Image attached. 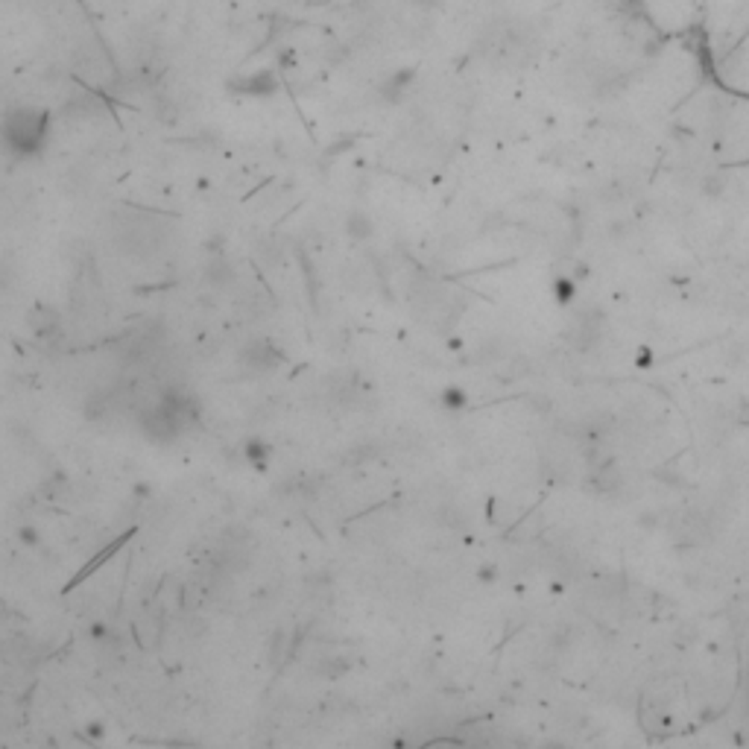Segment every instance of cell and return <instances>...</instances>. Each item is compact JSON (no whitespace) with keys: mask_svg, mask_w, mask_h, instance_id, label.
I'll return each mask as SVG.
<instances>
[{"mask_svg":"<svg viewBox=\"0 0 749 749\" xmlns=\"http://www.w3.org/2000/svg\"><path fill=\"white\" fill-rule=\"evenodd\" d=\"M53 135V112L41 105H12L0 117V147L9 158H41Z\"/></svg>","mask_w":749,"mask_h":749,"instance_id":"obj_1","label":"cell"},{"mask_svg":"<svg viewBox=\"0 0 749 749\" xmlns=\"http://www.w3.org/2000/svg\"><path fill=\"white\" fill-rule=\"evenodd\" d=\"M226 91L231 97L246 100H269L281 91V79L275 68H257V70H240L226 79Z\"/></svg>","mask_w":749,"mask_h":749,"instance_id":"obj_2","label":"cell"},{"mask_svg":"<svg viewBox=\"0 0 749 749\" xmlns=\"http://www.w3.org/2000/svg\"><path fill=\"white\" fill-rule=\"evenodd\" d=\"M413 79H416V70H413V68H398V70H393V74L386 77V79L381 82V88H378L381 100H384V103H402V100L407 97L410 86H413Z\"/></svg>","mask_w":749,"mask_h":749,"instance_id":"obj_3","label":"cell"},{"mask_svg":"<svg viewBox=\"0 0 749 749\" xmlns=\"http://www.w3.org/2000/svg\"><path fill=\"white\" fill-rule=\"evenodd\" d=\"M243 360L249 363L252 369H273L275 363H281V355L273 343H252L249 348H243Z\"/></svg>","mask_w":749,"mask_h":749,"instance_id":"obj_4","label":"cell"},{"mask_svg":"<svg viewBox=\"0 0 749 749\" xmlns=\"http://www.w3.org/2000/svg\"><path fill=\"white\" fill-rule=\"evenodd\" d=\"M346 234L351 240H369L372 234H374V222H372V217L366 214V211H351V214L346 217Z\"/></svg>","mask_w":749,"mask_h":749,"instance_id":"obj_5","label":"cell"},{"mask_svg":"<svg viewBox=\"0 0 749 749\" xmlns=\"http://www.w3.org/2000/svg\"><path fill=\"white\" fill-rule=\"evenodd\" d=\"M413 4H419V6H439L442 0H413Z\"/></svg>","mask_w":749,"mask_h":749,"instance_id":"obj_6","label":"cell"}]
</instances>
